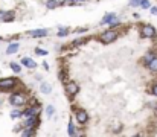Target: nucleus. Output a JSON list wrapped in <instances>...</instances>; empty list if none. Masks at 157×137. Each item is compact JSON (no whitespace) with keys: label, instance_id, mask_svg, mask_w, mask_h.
Returning <instances> with one entry per match:
<instances>
[{"label":"nucleus","instance_id":"29","mask_svg":"<svg viewBox=\"0 0 157 137\" xmlns=\"http://www.w3.org/2000/svg\"><path fill=\"white\" fill-rule=\"evenodd\" d=\"M5 14H6L5 11H0V20H3V17H5Z\"/></svg>","mask_w":157,"mask_h":137},{"label":"nucleus","instance_id":"5","mask_svg":"<svg viewBox=\"0 0 157 137\" xmlns=\"http://www.w3.org/2000/svg\"><path fill=\"white\" fill-rule=\"evenodd\" d=\"M75 117H76V122L80 125H84V123L88 122V114L84 111V110H76L75 111Z\"/></svg>","mask_w":157,"mask_h":137},{"label":"nucleus","instance_id":"17","mask_svg":"<svg viewBox=\"0 0 157 137\" xmlns=\"http://www.w3.org/2000/svg\"><path fill=\"white\" fill-rule=\"evenodd\" d=\"M46 6H47L49 9H54V8H57V6H58V0H47Z\"/></svg>","mask_w":157,"mask_h":137},{"label":"nucleus","instance_id":"4","mask_svg":"<svg viewBox=\"0 0 157 137\" xmlns=\"http://www.w3.org/2000/svg\"><path fill=\"white\" fill-rule=\"evenodd\" d=\"M15 85V78H3L0 79V88L2 90H9Z\"/></svg>","mask_w":157,"mask_h":137},{"label":"nucleus","instance_id":"13","mask_svg":"<svg viewBox=\"0 0 157 137\" xmlns=\"http://www.w3.org/2000/svg\"><path fill=\"white\" fill-rule=\"evenodd\" d=\"M21 64L26 66V67H29V68L37 67V63H35L34 60H31V58H23V60H21Z\"/></svg>","mask_w":157,"mask_h":137},{"label":"nucleus","instance_id":"1","mask_svg":"<svg viewBox=\"0 0 157 137\" xmlns=\"http://www.w3.org/2000/svg\"><path fill=\"white\" fill-rule=\"evenodd\" d=\"M9 104L12 107H21L23 104H26V96L23 93H12L9 96Z\"/></svg>","mask_w":157,"mask_h":137},{"label":"nucleus","instance_id":"27","mask_svg":"<svg viewBox=\"0 0 157 137\" xmlns=\"http://www.w3.org/2000/svg\"><path fill=\"white\" fill-rule=\"evenodd\" d=\"M151 93H153L154 96H157V84H154V85H153V88H151Z\"/></svg>","mask_w":157,"mask_h":137},{"label":"nucleus","instance_id":"8","mask_svg":"<svg viewBox=\"0 0 157 137\" xmlns=\"http://www.w3.org/2000/svg\"><path fill=\"white\" fill-rule=\"evenodd\" d=\"M24 125H26V127H32V128H35V127L38 125V114L26 117V123H24Z\"/></svg>","mask_w":157,"mask_h":137},{"label":"nucleus","instance_id":"12","mask_svg":"<svg viewBox=\"0 0 157 137\" xmlns=\"http://www.w3.org/2000/svg\"><path fill=\"white\" fill-rule=\"evenodd\" d=\"M18 47H20V44H18V43H11V44L8 46V49H6V53H8V55L15 53V52L18 50Z\"/></svg>","mask_w":157,"mask_h":137},{"label":"nucleus","instance_id":"21","mask_svg":"<svg viewBox=\"0 0 157 137\" xmlns=\"http://www.w3.org/2000/svg\"><path fill=\"white\" fill-rule=\"evenodd\" d=\"M11 117H12V119H18V117H21V110H14V111L11 113Z\"/></svg>","mask_w":157,"mask_h":137},{"label":"nucleus","instance_id":"26","mask_svg":"<svg viewBox=\"0 0 157 137\" xmlns=\"http://www.w3.org/2000/svg\"><path fill=\"white\" fill-rule=\"evenodd\" d=\"M139 3H140V0H130V5L131 6H139Z\"/></svg>","mask_w":157,"mask_h":137},{"label":"nucleus","instance_id":"23","mask_svg":"<svg viewBox=\"0 0 157 137\" xmlns=\"http://www.w3.org/2000/svg\"><path fill=\"white\" fill-rule=\"evenodd\" d=\"M12 17H14V15H12L11 12H9V14H5V17H3V21H12Z\"/></svg>","mask_w":157,"mask_h":137},{"label":"nucleus","instance_id":"22","mask_svg":"<svg viewBox=\"0 0 157 137\" xmlns=\"http://www.w3.org/2000/svg\"><path fill=\"white\" fill-rule=\"evenodd\" d=\"M35 53L40 55V57H44V55H47V50H43V49H40V47H37V49H35Z\"/></svg>","mask_w":157,"mask_h":137},{"label":"nucleus","instance_id":"9","mask_svg":"<svg viewBox=\"0 0 157 137\" xmlns=\"http://www.w3.org/2000/svg\"><path fill=\"white\" fill-rule=\"evenodd\" d=\"M47 34H49L47 29H35V31H29V35H31V37H35V38L46 37Z\"/></svg>","mask_w":157,"mask_h":137},{"label":"nucleus","instance_id":"15","mask_svg":"<svg viewBox=\"0 0 157 137\" xmlns=\"http://www.w3.org/2000/svg\"><path fill=\"white\" fill-rule=\"evenodd\" d=\"M21 134H23V136H35V130H34L32 127H26V128L21 131Z\"/></svg>","mask_w":157,"mask_h":137},{"label":"nucleus","instance_id":"6","mask_svg":"<svg viewBox=\"0 0 157 137\" xmlns=\"http://www.w3.org/2000/svg\"><path fill=\"white\" fill-rule=\"evenodd\" d=\"M66 91L70 96H75L78 91H80V85H78L75 81H70V82H67V84H66Z\"/></svg>","mask_w":157,"mask_h":137},{"label":"nucleus","instance_id":"20","mask_svg":"<svg viewBox=\"0 0 157 137\" xmlns=\"http://www.w3.org/2000/svg\"><path fill=\"white\" fill-rule=\"evenodd\" d=\"M67 134L69 136H75V125L72 122H69V127H67Z\"/></svg>","mask_w":157,"mask_h":137},{"label":"nucleus","instance_id":"16","mask_svg":"<svg viewBox=\"0 0 157 137\" xmlns=\"http://www.w3.org/2000/svg\"><path fill=\"white\" fill-rule=\"evenodd\" d=\"M9 67L12 68V72H14V73H20V72H21V67H20V64H17V63H11Z\"/></svg>","mask_w":157,"mask_h":137},{"label":"nucleus","instance_id":"28","mask_svg":"<svg viewBox=\"0 0 157 137\" xmlns=\"http://www.w3.org/2000/svg\"><path fill=\"white\" fill-rule=\"evenodd\" d=\"M150 11H151V14H156V12H157V8L153 6V8H150Z\"/></svg>","mask_w":157,"mask_h":137},{"label":"nucleus","instance_id":"24","mask_svg":"<svg viewBox=\"0 0 157 137\" xmlns=\"http://www.w3.org/2000/svg\"><path fill=\"white\" fill-rule=\"evenodd\" d=\"M67 34H69V29H61V31H60L57 35H58V37H66Z\"/></svg>","mask_w":157,"mask_h":137},{"label":"nucleus","instance_id":"3","mask_svg":"<svg viewBox=\"0 0 157 137\" xmlns=\"http://www.w3.org/2000/svg\"><path fill=\"white\" fill-rule=\"evenodd\" d=\"M140 34L143 38H154L156 37V29L151 24H143L140 27Z\"/></svg>","mask_w":157,"mask_h":137},{"label":"nucleus","instance_id":"19","mask_svg":"<svg viewBox=\"0 0 157 137\" xmlns=\"http://www.w3.org/2000/svg\"><path fill=\"white\" fill-rule=\"evenodd\" d=\"M139 6L142 8V9H150V0H140V3H139Z\"/></svg>","mask_w":157,"mask_h":137},{"label":"nucleus","instance_id":"30","mask_svg":"<svg viewBox=\"0 0 157 137\" xmlns=\"http://www.w3.org/2000/svg\"><path fill=\"white\" fill-rule=\"evenodd\" d=\"M70 2H84V0H70Z\"/></svg>","mask_w":157,"mask_h":137},{"label":"nucleus","instance_id":"2","mask_svg":"<svg viewBox=\"0 0 157 137\" xmlns=\"http://www.w3.org/2000/svg\"><path fill=\"white\" fill-rule=\"evenodd\" d=\"M117 38V32L116 31H113V29H108V31H105L101 37H99V40H101V43H104V44H110V43H113V41Z\"/></svg>","mask_w":157,"mask_h":137},{"label":"nucleus","instance_id":"14","mask_svg":"<svg viewBox=\"0 0 157 137\" xmlns=\"http://www.w3.org/2000/svg\"><path fill=\"white\" fill-rule=\"evenodd\" d=\"M40 90H41V93L49 94V93L52 91V87H50V84H47V82H43V84L40 85Z\"/></svg>","mask_w":157,"mask_h":137},{"label":"nucleus","instance_id":"25","mask_svg":"<svg viewBox=\"0 0 157 137\" xmlns=\"http://www.w3.org/2000/svg\"><path fill=\"white\" fill-rule=\"evenodd\" d=\"M153 58H154V53H147V57H145V63L148 64V63H150Z\"/></svg>","mask_w":157,"mask_h":137},{"label":"nucleus","instance_id":"7","mask_svg":"<svg viewBox=\"0 0 157 137\" xmlns=\"http://www.w3.org/2000/svg\"><path fill=\"white\" fill-rule=\"evenodd\" d=\"M38 113H40V107L35 105V107H31V108H28V110H24V111H21V116H23V117H29V116H35V114H38Z\"/></svg>","mask_w":157,"mask_h":137},{"label":"nucleus","instance_id":"10","mask_svg":"<svg viewBox=\"0 0 157 137\" xmlns=\"http://www.w3.org/2000/svg\"><path fill=\"white\" fill-rule=\"evenodd\" d=\"M147 66H148V68H150L153 73H157V57H156V55H154V58H153Z\"/></svg>","mask_w":157,"mask_h":137},{"label":"nucleus","instance_id":"11","mask_svg":"<svg viewBox=\"0 0 157 137\" xmlns=\"http://www.w3.org/2000/svg\"><path fill=\"white\" fill-rule=\"evenodd\" d=\"M113 18H116V14H113V12H110V14H105L104 15V18L101 20V24H108Z\"/></svg>","mask_w":157,"mask_h":137},{"label":"nucleus","instance_id":"18","mask_svg":"<svg viewBox=\"0 0 157 137\" xmlns=\"http://www.w3.org/2000/svg\"><path fill=\"white\" fill-rule=\"evenodd\" d=\"M54 113H55V108L52 107V105H47V107H46V114H47V117H52V116H54Z\"/></svg>","mask_w":157,"mask_h":137}]
</instances>
